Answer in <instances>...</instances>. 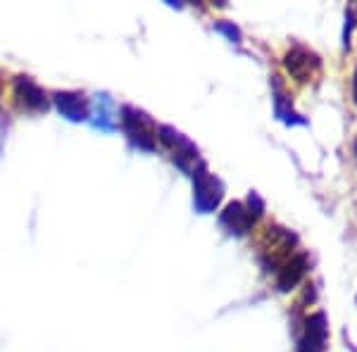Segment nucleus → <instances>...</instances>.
Segmentation results:
<instances>
[{
    "instance_id": "obj_3",
    "label": "nucleus",
    "mask_w": 357,
    "mask_h": 352,
    "mask_svg": "<svg viewBox=\"0 0 357 352\" xmlns=\"http://www.w3.org/2000/svg\"><path fill=\"white\" fill-rule=\"evenodd\" d=\"M355 153H357V138H355Z\"/></svg>"
},
{
    "instance_id": "obj_1",
    "label": "nucleus",
    "mask_w": 357,
    "mask_h": 352,
    "mask_svg": "<svg viewBox=\"0 0 357 352\" xmlns=\"http://www.w3.org/2000/svg\"><path fill=\"white\" fill-rule=\"evenodd\" d=\"M286 67H289V72L298 79V82H307V79L314 74V69L319 67V60H317V55L307 53V50L296 48L293 53H289V57H286Z\"/></svg>"
},
{
    "instance_id": "obj_2",
    "label": "nucleus",
    "mask_w": 357,
    "mask_h": 352,
    "mask_svg": "<svg viewBox=\"0 0 357 352\" xmlns=\"http://www.w3.org/2000/svg\"><path fill=\"white\" fill-rule=\"evenodd\" d=\"M353 84H355V105H357V67H355V79H353Z\"/></svg>"
}]
</instances>
